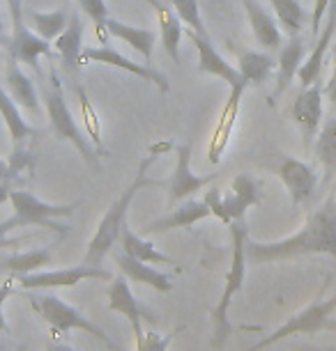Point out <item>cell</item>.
I'll list each match as a JSON object with an SVG mask.
<instances>
[{
	"label": "cell",
	"instance_id": "cell-17",
	"mask_svg": "<svg viewBox=\"0 0 336 351\" xmlns=\"http://www.w3.org/2000/svg\"><path fill=\"white\" fill-rule=\"evenodd\" d=\"M10 56L16 62H23L39 71V58L54 56V44L49 39L39 37L35 30H30L28 25L21 30H14V37L10 42Z\"/></svg>",
	"mask_w": 336,
	"mask_h": 351
},
{
	"label": "cell",
	"instance_id": "cell-31",
	"mask_svg": "<svg viewBox=\"0 0 336 351\" xmlns=\"http://www.w3.org/2000/svg\"><path fill=\"white\" fill-rule=\"evenodd\" d=\"M23 21L25 25L30 23V30H35L39 37L54 39L60 35V32L67 28L69 14L65 10H56V12H32V10H23Z\"/></svg>",
	"mask_w": 336,
	"mask_h": 351
},
{
	"label": "cell",
	"instance_id": "cell-41",
	"mask_svg": "<svg viewBox=\"0 0 336 351\" xmlns=\"http://www.w3.org/2000/svg\"><path fill=\"white\" fill-rule=\"evenodd\" d=\"M329 5H332V0H315L313 14H311V35L313 37L320 35V23H322V16L327 14Z\"/></svg>",
	"mask_w": 336,
	"mask_h": 351
},
{
	"label": "cell",
	"instance_id": "cell-25",
	"mask_svg": "<svg viewBox=\"0 0 336 351\" xmlns=\"http://www.w3.org/2000/svg\"><path fill=\"white\" fill-rule=\"evenodd\" d=\"M5 83H8V95L14 99V101L21 106V108L30 110V112H39V101H37V92H35V83L30 81L28 76L23 74L19 62L12 58L8 62V71H5Z\"/></svg>",
	"mask_w": 336,
	"mask_h": 351
},
{
	"label": "cell",
	"instance_id": "cell-20",
	"mask_svg": "<svg viewBox=\"0 0 336 351\" xmlns=\"http://www.w3.org/2000/svg\"><path fill=\"white\" fill-rule=\"evenodd\" d=\"M104 30H107L111 37L120 39V42L129 44L131 49L141 53V56L146 58V64L150 67V60H153V51H155V44H157V32L155 30L122 23V21H117V19H111V16L107 19V23H104Z\"/></svg>",
	"mask_w": 336,
	"mask_h": 351
},
{
	"label": "cell",
	"instance_id": "cell-5",
	"mask_svg": "<svg viewBox=\"0 0 336 351\" xmlns=\"http://www.w3.org/2000/svg\"><path fill=\"white\" fill-rule=\"evenodd\" d=\"M30 303V308L42 317V319L49 324L54 335H67L69 330H85L92 337H97L102 344H107L109 349L113 351H122L120 344H115L109 337V333H104V328H100L97 324H92L90 319L78 313L76 308H71L69 303H65L60 296L56 294H28L25 296Z\"/></svg>",
	"mask_w": 336,
	"mask_h": 351
},
{
	"label": "cell",
	"instance_id": "cell-46",
	"mask_svg": "<svg viewBox=\"0 0 336 351\" xmlns=\"http://www.w3.org/2000/svg\"><path fill=\"white\" fill-rule=\"evenodd\" d=\"M10 191H12L10 184H0V204L5 200H10Z\"/></svg>",
	"mask_w": 336,
	"mask_h": 351
},
{
	"label": "cell",
	"instance_id": "cell-29",
	"mask_svg": "<svg viewBox=\"0 0 336 351\" xmlns=\"http://www.w3.org/2000/svg\"><path fill=\"white\" fill-rule=\"evenodd\" d=\"M315 158L322 165V184H329L336 177V115L322 124L315 141Z\"/></svg>",
	"mask_w": 336,
	"mask_h": 351
},
{
	"label": "cell",
	"instance_id": "cell-50",
	"mask_svg": "<svg viewBox=\"0 0 336 351\" xmlns=\"http://www.w3.org/2000/svg\"><path fill=\"white\" fill-rule=\"evenodd\" d=\"M19 351H25V349H23V347H21V349H19Z\"/></svg>",
	"mask_w": 336,
	"mask_h": 351
},
{
	"label": "cell",
	"instance_id": "cell-19",
	"mask_svg": "<svg viewBox=\"0 0 336 351\" xmlns=\"http://www.w3.org/2000/svg\"><path fill=\"white\" fill-rule=\"evenodd\" d=\"M113 260L117 264V269H120V274L127 278L129 282L148 285V287L161 291V294H166V291L173 289V282H170V278L164 276L161 271L153 269L148 262H141V260H136V257H129L127 253L115 255Z\"/></svg>",
	"mask_w": 336,
	"mask_h": 351
},
{
	"label": "cell",
	"instance_id": "cell-34",
	"mask_svg": "<svg viewBox=\"0 0 336 351\" xmlns=\"http://www.w3.org/2000/svg\"><path fill=\"white\" fill-rule=\"evenodd\" d=\"M173 3V10L175 14L180 16V21L191 28L199 35L208 37V28L203 25V19H201V8H199V0H170Z\"/></svg>",
	"mask_w": 336,
	"mask_h": 351
},
{
	"label": "cell",
	"instance_id": "cell-47",
	"mask_svg": "<svg viewBox=\"0 0 336 351\" xmlns=\"http://www.w3.org/2000/svg\"><path fill=\"white\" fill-rule=\"evenodd\" d=\"M298 351H325V349H320V347H309V344H302V347H295Z\"/></svg>",
	"mask_w": 336,
	"mask_h": 351
},
{
	"label": "cell",
	"instance_id": "cell-21",
	"mask_svg": "<svg viewBox=\"0 0 336 351\" xmlns=\"http://www.w3.org/2000/svg\"><path fill=\"white\" fill-rule=\"evenodd\" d=\"M260 204L258 184H256L249 175H237L233 184H230V193L223 195V207L230 221H245V214L249 207Z\"/></svg>",
	"mask_w": 336,
	"mask_h": 351
},
{
	"label": "cell",
	"instance_id": "cell-1",
	"mask_svg": "<svg viewBox=\"0 0 336 351\" xmlns=\"http://www.w3.org/2000/svg\"><path fill=\"white\" fill-rule=\"evenodd\" d=\"M302 255H329L336 260V195L332 193L320 209H315L300 232L281 241H251L247 239V260L254 264H269L293 260Z\"/></svg>",
	"mask_w": 336,
	"mask_h": 351
},
{
	"label": "cell",
	"instance_id": "cell-3",
	"mask_svg": "<svg viewBox=\"0 0 336 351\" xmlns=\"http://www.w3.org/2000/svg\"><path fill=\"white\" fill-rule=\"evenodd\" d=\"M230 230V241H233V257H230V267L226 271V285H223V294L216 308L212 310V322H214V340L212 347L221 349L226 344L228 335L233 333V326L228 322V308L233 303V296H237L242 291L247 276V239H249V230L245 221H233L228 225Z\"/></svg>",
	"mask_w": 336,
	"mask_h": 351
},
{
	"label": "cell",
	"instance_id": "cell-8",
	"mask_svg": "<svg viewBox=\"0 0 336 351\" xmlns=\"http://www.w3.org/2000/svg\"><path fill=\"white\" fill-rule=\"evenodd\" d=\"M109 280L111 274L104 267L95 264H76L67 269H54V271H35V274L14 276L16 287L21 289H58V287H74L83 280Z\"/></svg>",
	"mask_w": 336,
	"mask_h": 351
},
{
	"label": "cell",
	"instance_id": "cell-6",
	"mask_svg": "<svg viewBox=\"0 0 336 351\" xmlns=\"http://www.w3.org/2000/svg\"><path fill=\"white\" fill-rule=\"evenodd\" d=\"M325 287H327V282H325ZM325 287L320 289V296L311 303V306H306L304 310H300V313H295L293 317H288V319L283 322V326H279L267 337H262L260 342H256L254 347L247 351H262V349L272 347V344L286 340V337H293V335H302V333L311 335V333H318V330H329V326H332V322H334L332 315L336 310V294L332 299H322Z\"/></svg>",
	"mask_w": 336,
	"mask_h": 351
},
{
	"label": "cell",
	"instance_id": "cell-12",
	"mask_svg": "<svg viewBox=\"0 0 336 351\" xmlns=\"http://www.w3.org/2000/svg\"><path fill=\"white\" fill-rule=\"evenodd\" d=\"M184 35L194 42L196 51H199V71L201 74H210V76H216L219 81H226L230 90L249 88L240 71H237L230 62H226V58L214 49L212 42H210V37H203L191 28H184Z\"/></svg>",
	"mask_w": 336,
	"mask_h": 351
},
{
	"label": "cell",
	"instance_id": "cell-22",
	"mask_svg": "<svg viewBox=\"0 0 336 351\" xmlns=\"http://www.w3.org/2000/svg\"><path fill=\"white\" fill-rule=\"evenodd\" d=\"M148 3L153 5L157 21H159V35H161L164 51L168 53V58L175 64H180V46L184 37V25L180 21V16L175 14V10L161 5L159 0H148Z\"/></svg>",
	"mask_w": 336,
	"mask_h": 351
},
{
	"label": "cell",
	"instance_id": "cell-33",
	"mask_svg": "<svg viewBox=\"0 0 336 351\" xmlns=\"http://www.w3.org/2000/svg\"><path fill=\"white\" fill-rule=\"evenodd\" d=\"M269 5L274 8V14L283 25V30L291 37H298L306 21V12L300 5V0H269Z\"/></svg>",
	"mask_w": 336,
	"mask_h": 351
},
{
	"label": "cell",
	"instance_id": "cell-24",
	"mask_svg": "<svg viewBox=\"0 0 336 351\" xmlns=\"http://www.w3.org/2000/svg\"><path fill=\"white\" fill-rule=\"evenodd\" d=\"M81 37H83V19L78 12H71L67 28L54 39V49L58 51V56L63 58L67 69H78V56H81V51H83Z\"/></svg>",
	"mask_w": 336,
	"mask_h": 351
},
{
	"label": "cell",
	"instance_id": "cell-2",
	"mask_svg": "<svg viewBox=\"0 0 336 351\" xmlns=\"http://www.w3.org/2000/svg\"><path fill=\"white\" fill-rule=\"evenodd\" d=\"M166 149H170V143H157L155 147H150L148 156L143 158L141 165H138L134 182L122 191V195L111 204L109 211L100 221V225H97L95 234H92V239L88 241V250H85V260H83L85 264L102 267L104 257H107L111 253V248L115 246L117 237H120V230L127 225V211H129L131 200H134V195L138 193V191H143L148 186H164V182L148 180V168L157 161L159 152H166Z\"/></svg>",
	"mask_w": 336,
	"mask_h": 351
},
{
	"label": "cell",
	"instance_id": "cell-23",
	"mask_svg": "<svg viewBox=\"0 0 336 351\" xmlns=\"http://www.w3.org/2000/svg\"><path fill=\"white\" fill-rule=\"evenodd\" d=\"M0 117H3L5 127H8V134L12 138L14 149H23L25 143H28L32 136H37V131L23 120L21 110H19V104L8 95V90H5L3 85H0Z\"/></svg>",
	"mask_w": 336,
	"mask_h": 351
},
{
	"label": "cell",
	"instance_id": "cell-39",
	"mask_svg": "<svg viewBox=\"0 0 336 351\" xmlns=\"http://www.w3.org/2000/svg\"><path fill=\"white\" fill-rule=\"evenodd\" d=\"M203 202H205L208 207H210V214H212L214 218H219L223 225L233 223V221H230V216L226 214V207H223V195L219 193V189L208 191L205 197H203Z\"/></svg>",
	"mask_w": 336,
	"mask_h": 351
},
{
	"label": "cell",
	"instance_id": "cell-36",
	"mask_svg": "<svg viewBox=\"0 0 336 351\" xmlns=\"http://www.w3.org/2000/svg\"><path fill=\"white\" fill-rule=\"evenodd\" d=\"M182 330H184V326H177L173 333H168V335H159V333H155V330H146L143 337L134 340L136 342V351H168L173 337L177 333H182Z\"/></svg>",
	"mask_w": 336,
	"mask_h": 351
},
{
	"label": "cell",
	"instance_id": "cell-10",
	"mask_svg": "<svg viewBox=\"0 0 336 351\" xmlns=\"http://www.w3.org/2000/svg\"><path fill=\"white\" fill-rule=\"evenodd\" d=\"M88 62H102V64H109V67H117L122 71H129V74L143 78V81L155 83L164 95L170 90V85H168L164 74L155 71L153 67H148V64H138L134 60H129V58L120 56V53L109 49V46H88V49H83L81 56H78V67H83V64H88Z\"/></svg>",
	"mask_w": 336,
	"mask_h": 351
},
{
	"label": "cell",
	"instance_id": "cell-27",
	"mask_svg": "<svg viewBox=\"0 0 336 351\" xmlns=\"http://www.w3.org/2000/svg\"><path fill=\"white\" fill-rule=\"evenodd\" d=\"M247 88H235L230 90V99L226 104V108H223V115L219 120V127L214 131V138L212 143H210V161L212 163H219L221 161V152L226 147L228 138H230V131L235 127V117H237V108H240V99L245 95Z\"/></svg>",
	"mask_w": 336,
	"mask_h": 351
},
{
	"label": "cell",
	"instance_id": "cell-9",
	"mask_svg": "<svg viewBox=\"0 0 336 351\" xmlns=\"http://www.w3.org/2000/svg\"><path fill=\"white\" fill-rule=\"evenodd\" d=\"M107 296H109L107 308L111 310V313H117V315L127 317L129 326H131V330H134V340L143 337V333H146V328H143V322H150V324L157 322L155 315L136 301L134 291H131L127 278H124L122 274L115 276L113 280H111Z\"/></svg>",
	"mask_w": 336,
	"mask_h": 351
},
{
	"label": "cell",
	"instance_id": "cell-32",
	"mask_svg": "<svg viewBox=\"0 0 336 351\" xmlns=\"http://www.w3.org/2000/svg\"><path fill=\"white\" fill-rule=\"evenodd\" d=\"M46 264H54V250L37 248V250H28V253H19V255L0 260V271H10L12 276H25V274H35V271L44 269Z\"/></svg>",
	"mask_w": 336,
	"mask_h": 351
},
{
	"label": "cell",
	"instance_id": "cell-4",
	"mask_svg": "<svg viewBox=\"0 0 336 351\" xmlns=\"http://www.w3.org/2000/svg\"><path fill=\"white\" fill-rule=\"evenodd\" d=\"M49 81H51V88L46 90L44 104H46V115H49L51 131H54V136L60 138V141H69L78 149V154L83 156L85 163L92 165L95 170H100V152L92 147L90 138L83 136L81 129L76 127L69 106H67V101H65V97H63L60 78H58V71L54 67H51Z\"/></svg>",
	"mask_w": 336,
	"mask_h": 351
},
{
	"label": "cell",
	"instance_id": "cell-45",
	"mask_svg": "<svg viewBox=\"0 0 336 351\" xmlns=\"http://www.w3.org/2000/svg\"><path fill=\"white\" fill-rule=\"evenodd\" d=\"M46 351H76V349H71L69 344H63V342H51L49 347H46Z\"/></svg>",
	"mask_w": 336,
	"mask_h": 351
},
{
	"label": "cell",
	"instance_id": "cell-11",
	"mask_svg": "<svg viewBox=\"0 0 336 351\" xmlns=\"http://www.w3.org/2000/svg\"><path fill=\"white\" fill-rule=\"evenodd\" d=\"M276 175L286 186L288 195L295 207H302V204H309L311 197L315 195V189H318V175L311 165H306L304 161H298L293 156H283L281 163L276 165Z\"/></svg>",
	"mask_w": 336,
	"mask_h": 351
},
{
	"label": "cell",
	"instance_id": "cell-26",
	"mask_svg": "<svg viewBox=\"0 0 336 351\" xmlns=\"http://www.w3.org/2000/svg\"><path fill=\"white\" fill-rule=\"evenodd\" d=\"M304 53L306 46L302 44L300 37H291V42L283 44L279 51V76H276V95L288 90V85L293 83V78L300 74V67L304 64Z\"/></svg>",
	"mask_w": 336,
	"mask_h": 351
},
{
	"label": "cell",
	"instance_id": "cell-43",
	"mask_svg": "<svg viewBox=\"0 0 336 351\" xmlns=\"http://www.w3.org/2000/svg\"><path fill=\"white\" fill-rule=\"evenodd\" d=\"M332 62H334V67H332V78H329V83H327V99L336 106V44H334V51H332Z\"/></svg>",
	"mask_w": 336,
	"mask_h": 351
},
{
	"label": "cell",
	"instance_id": "cell-40",
	"mask_svg": "<svg viewBox=\"0 0 336 351\" xmlns=\"http://www.w3.org/2000/svg\"><path fill=\"white\" fill-rule=\"evenodd\" d=\"M14 291H16V280H14V276H12L10 280H5L3 285H0V333H10V326H8L5 315H3V303L8 301V296L14 294Z\"/></svg>",
	"mask_w": 336,
	"mask_h": 351
},
{
	"label": "cell",
	"instance_id": "cell-48",
	"mask_svg": "<svg viewBox=\"0 0 336 351\" xmlns=\"http://www.w3.org/2000/svg\"><path fill=\"white\" fill-rule=\"evenodd\" d=\"M5 30V23H3V16H0V32Z\"/></svg>",
	"mask_w": 336,
	"mask_h": 351
},
{
	"label": "cell",
	"instance_id": "cell-13",
	"mask_svg": "<svg viewBox=\"0 0 336 351\" xmlns=\"http://www.w3.org/2000/svg\"><path fill=\"white\" fill-rule=\"evenodd\" d=\"M175 170L168 180V207H175L177 202H182L184 197L194 195L196 191H201L203 186H208L210 182L214 180L216 175H208V177H199L191 172V145H177L175 147Z\"/></svg>",
	"mask_w": 336,
	"mask_h": 351
},
{
	"label": "cell",
	"instance_id": "cell-38",
	"mask_svg": "<svg viewBox=\"0 0 336 351\" xmlns=\"http://www.w3.org/2000/svg\"><path fill=\"white\" fill-rule=\"evenodd\" d=\"M14 228H23L16 214H14V216H10L8 221L0 223V250H14V248H19V246H21V243L25 241V239H8V234H10V232L14 230Z\"/></svg>",
	"mask_w": 336,
	"mask_h": 351
},
{
	"label": "cell",
	"instance_id": "cell-49",
	"mask_svg": "<svg viewBox=\"0 0 336 351\" xmlns=\"http://www.w3.org/2000/svg\"><path fill=\"white\" fill-rule=\"evenodd\" d=\"M329 330H336V319L332 322V326H329Z\"/></svg>",
	"mask_w": 336,
	"mask_h": 351
},
{
	"label": "cell",
	"instance_id": "cell-30",
	"mask_svg": "<svg viewBox=\"0 0 336 351\" xmlns=\"http://www.w3.org/2000/svg\"><path fill=\"white\" fill-rule=\"evenodd\" d=\"M122 246V253H127L129 257H136L141 262H148V264H173L170 257H166L164 253L155 248L153 241H148L146 237H138L134 232L129 230V225H124L120 230V237H117Z\"/></svg>",
	"mask_w": 336,
	"mask_h": 351
},
{
	"label": "cell",
	"instance_id": "cell-14",
	"mask_svg": "<svg viewBox=\"0 0 336 351\" xmlns=\"http://www.w3.org/2000/svg\"><path fill=\"white\" fill-rule=\"evenodd\" d=\"M334 32H336V0H332V5H329L327 21H325V25H322V32L315 37L311 53H309L304 64L300 67L298 78L304 88H309V85L315 83V81H320L322 64H325V56L329 51V44H332V39H334Z\"/></svg>",
	"mask_w": 336,
	"mask_h": 351
},
{
	"label": "cell",
	"instance_id": "cell-16",
	"mask_svg": "<svg viewBox=\"0 0 336 351\" xmlns=\"http://www.w3.org/2000/svg\"><path fill=\"white\" fill-rule=\"evenodd\" d=\"M208 216H212V214H210V207L203 200H187V202H182L177 209L170 211L168 216H161L153 223L143 225L141 232H143V237H150V234H164V232L177 230V228L189 230L194 223H199Z\"/></svg>",
	"mask_w": 336,
	"mask_h": 351
},
{
	"label": "cell",
	"instance_id": "cell-7",
	"mask_svg": "<svg viewBox=\"0 0 336 351\" xmlns=\"http://www.w3.org/2000/svg\"><path fill=\"white\" fill-rule=\"evenodd\" d=\"M10 202H12V207H14V214L19 216V221H21L23 228H28V225H37V228L54 230L60 237L67 234L71 228L56 223V221L58 218H69L71 214H74V209L78 207V202H74V204L44 202V200H39L37 195L28 193V191H19V189L10 191Z\"/></svg>",
	"mask_w": 336,
	"mask_h": 351
},
{
	"label": "cell",
	"instance_id": "cell-28",
	"mask_svg": "<svg viewBox=\"0 0 336 351\" xmlns=\"http://www.w3.org/2000/svg\"><path fill=\"white\" fill-rule=\"evenodd\" d=\"M276 67L274 58L258 51H240L237 56V71L247 81V85H262L272 76Z\"/></svg>",
	"mask_w": 336,
	"mask_h": 351
},
{
	"label": "cell",
	"instance_id": "cell-15",
	"mask_svg": "<svg viewBox=\"0 0 336 351\" xmlns=\"http://www.w3.org/2000/svg\"><path fill=\"white\" fill-rule=\"evenodd\" d=\"M293 120L300 124V129L304 131L306 143L318 134L320 120H322V90L320 81L311 83L309 88L300 92V97L293 101Z\"/></svg>",
	"mask_w": 336,
	"mask_h": 351
},
{
	"label": "cell",
	"instance_id": "cell-37",
	"mask_svg": "<svg viewBox=\"0 0 336 351\" xmlns=\"http://www.w3.org/2000/svg\"><path fill=\"white\" fill-rule=\"evenodd\" d=\"M78 3V8H81L83 14H88L90 16V21L95 23V28L97 32H104V23H107V19H109V8H107V3L104 0H76Z\"/></svg>",
	"mask_w": 336,
	"mask_h": 351
},
{
	"label": "cell",
	"instance_id": "cell-35",
	"mask_svg": "<svg viewBox=\"0 0 336 351\" xmlns=\"http://www.w3.org/2000/svg\"><path fill=\"white\" fill-rule=\"evenodd\" d=\"M76 92H78V101H81V110L85 115V127H88V134H90L88 138L92 141V145L100 149V154H104V149H102V124H100V117H97L95 106H92V101L88 99V95H85V90L81 88V85H76Z\"/></svg>",
	"mask_w": 336,
	"mask_h": 351
},
{
	"label": "cell",
	"instance_id": "cell-44",
	"mask_svg": "<svg viewBox=\"0 0 336 351\" xmlns=\"http://www.w3.org/2000/svg\"><path fill=\"white\" fill-rule=\"evenodd\" d=\"M12 180H16V172L12 170L10 161H3V158H0V184H10Z\"/></svg>",
	"mask_w": 336,
	"mask_h": 351
},
{
	"label": "cell",
	"instance_id": "cell-18",
	"mask_svg": "<svg viewBox=\"0 0 336 351\" xmlns=\"http://www.w3.org/2000/svg\"><path fill=\"white\" fill-rule=\"evenodd\" d=\"M242 5H245V10H247L256 42L267 51H281L283 35L274 21V16L269 14V12H265V8H262L258 0H242Z\"/></svg>",
	"mask_w": 336,
	"mask_h": 351
},
{
	"label": "cell",
	"instance_id": "cell-42",
	"mask_svg": "<svg viewBox=\"0 0 336 351\" xmlns=\"http://www.w3.org/2000/svg\"><path fill=\"white\" fill-rule=\"evenodd\" d=\"M10 3V14H12V30L25 28L23 21V0H8Z\"/></svg>",
	"mask_w": 336,
	"mask_h": 351
}]
</instances>
